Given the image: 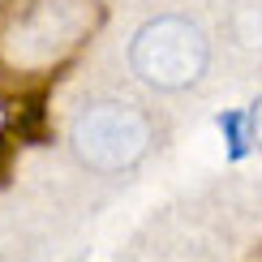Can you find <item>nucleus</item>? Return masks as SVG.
<instances>
[{
  "label": "nucleus",
  "mask_w": 262,
  "mask_h": 262,
  "mask_svg": "<svg viewBox=\"0 0 262 262\" xmlns=\"http://www.w3.org/2000/svg\"><path fill=\"white\" fill-rule=\"evenodd\" d=\"M206 64H211V43L189 17H150L129 39V69L155 91H185L206 73Z\"/></svg>",
  "instance_id": "1"
},
{
  "label": "nucleus",
  "mask_w": 262,
  "mask_h": 262,
  "mask_svg": "<svg viewBox=\"0 0 262 262\" xmlns=\"http://www.w3.org/2000/svg\"><path fill=\"white\" fill-rule=\"evenodd\" d=\"M150 142H155L150 116L116 99L82 107L69 125V146L91 172H129L150 150Z\"/></svg>",
  "instance_id": "2"
},
{
  "label": "nucleus",
  "mask_w": 262,
  "mask_h": 262,
  "mask_svg": "<svg viewBox=\"0 0 262 262\" xmlns=\"http://www.w3.org/2000/svg\"><path fill=\"white\" fill-rule=\"evenodd\" d=\"M220 129L228 134V142H232V155L241 159V155H245V146H249V142H254V138H249V116L224 112V116H220Z\"/></svg>",
  "instance_id": "3"
},
{
  "label": "nucleus",
  "mask_w": 262,
  "mask_h": 262,
  "mask_svg": "<svg viewBox=\"0 0 262 262\" xmlns=\"http://www.w3.org/2000/svg\"><path fill=\"white\" fill-rule=\"evenodd\" d=\"M249 138H254V146L262 150V99L249 107Z\"/></svg>",
  "instance_id": "4"
}]
</instances>
